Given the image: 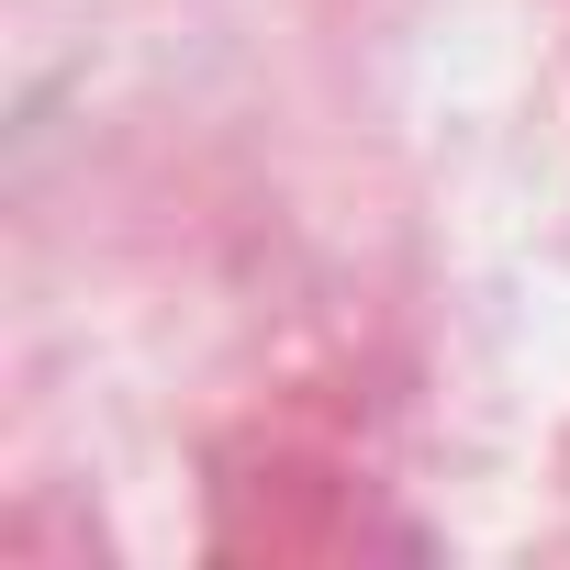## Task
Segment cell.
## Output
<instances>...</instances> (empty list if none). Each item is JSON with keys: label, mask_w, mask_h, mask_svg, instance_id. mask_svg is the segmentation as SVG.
<instances>
[{"label": "cell", "mask_w": 570, "mask_h": 570, "mask_svg": "<svg viewBox=\"0 0 570 570\" xmlns=\"http://www.w3.org/2000/svg\"><path fill=\"white\" fill-rule=\"evenodd\" d=\"M202 559L224 570H358V559H425V525L314 425H213L202 436Z\"/></svg>", "instance_id": "6da1fadb"}, {"label": "cell", "mask_w": 570, "mask_h": 570, "mask_svg": "<svg viewBox=\"0 0 570 570\" xmlns=\"http://www.w3.org/2000/svg\"><path fill=\"white\" fill-rule=\"evenodd\" d=\"M548 481H559V492H570V425H559V436H548Z\"/></svg>", "instance_id": "7a4b0ae2"}]
</instances>
